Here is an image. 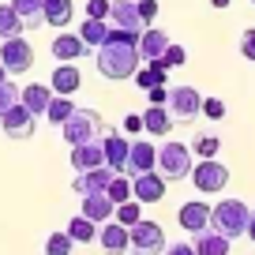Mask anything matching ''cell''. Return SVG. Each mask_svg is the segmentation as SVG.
<instances>
[{
  "mask_svg": "<svg viewBox=\"0 0 255 255\" xmlns=\"http://www.w3.org/2000/svg\"><path fill=\"white\" fill-rule=\"evenodd\" d=\"M94 64H98V72H102V79H109V83L135 79L139 64H143V56H139V38L120 30V26H109V38H105V45H98Z\"/></svg>",
  "mask_w": 255,
  "mask_h": 255,
  "instance_id": "obj_1",
  "label": "cell"
},
{
  "mask_svg": "<svg viewBox=\"0 0 255 255\" xmlns=\"http://www.w3.org/2000/svg\"><path fill=\"white\" fill-rule=\"evenodd\" d=\"M248 222H252V210H248V203H240V199H218V207H210V229H218L229 240L244 237Z\"/></svg>",
  "mask_w": 255,
  "mask_h": 255,
  "instance_id": "obj_2",
  "label": "cell"
},
{
  "mask_svg": "<svg viewBox=\"0 0 255 255\" xmlns=\"http://www.w3.org/2000/svg\"><path fill=\"white\" fill-rule=\"evenodd\" d=\"M191 146L180 143V139H165V143L158 146V173L165 176V180H188L191 176Z\"/></svg>",
  "mask_w": 255,
  "mask_h": 255,
  "instance_id": "obj_3",
  "label": "cell"
},
{
  "mask_svg": "<svg viewBox=\"0 0 255 255\" xmlns=\"http://www.w3.org/2000/svg\"><path fill=\"white\" fill-rule=\"evenodd\" d=\"M64 131V143L68 146H79V143H90V139H98L105 131V120L98 117L94 109H83V105H75V113L60 124Z\"/></svg>",
  "mask_w": 255,
  "mask_h": 255,
  "instance_id": "obj_4",
  "label": "cell"
},
{
  "mask_svg": "<svg viewBox=\"0 0 255 255\" xmlns=\"http://www.w3.org/2000/svg\"><path fill=\"white\" fill-rule=\"evenodd\" d=\"M128 240H131V255H161L165 252V229H161L158 222H146V218H139L131 229H128Z\"/></svg>",
  "mask_w": 255,
  "mask_h": 255,
  "instance_id": "obj_5",
  "label": "cell"
},
{
  "mask_svg": "<svg viewBox=\"0 0 255 255\" xmlns=\"http://www.w3.org/2000/svg\"><path fill=\"white\" fill-rule=\"evenodd\" d=\"M0 64L8 68V75H26L34 68V49L23 34L15 38H0Z\"/></svg>",
  "mask_w": 255,
  "mask_h": 255,
  "instance_id": "obj_6",
  "label": "cell"
},
{
  "mask_svg": "<svg viewBox=\"0 0 255 255\" xmlns=\"http://www.w3.org/2000/svg\"><path fill=\"white\" fill-rule=\"evenodd\" d=\"M191 184H195L203 195H218V191L229 184V169H225L218 158H203V161L191 165Z\"/></svg>",
  "mask_w": 255,
  "mask_h": 255,
  "instance_id": "obj_7",
  "label": "cell"
},
{
  "mask_svg": "<svg viewBox=\"0 0 255 255\" xmlns=\"http://www.w3.org/2000/svg\"><path fill=\"white\" fill-rule=\"evenodd\" d=\"M165 109L173 113V120H184V124H188V120H195L203 113V94L195 87H173Z\"/></svg>",
  "mask_w": 255,
  "mask_h": 255,
  "instance_id": "obj_8",
  "label": "cell"
},
{
  "mask_svg": "<svg viewBox=\"0 0 255 255\" xmlns=\"http://www.w3.org/2000/svg\"><path fill=\"white\" fill-rule=\"evenodd\" d=\"M0 128H4V135L15 139V143H23V139H34V128H38V117H34L30 109H26L23 102L11 105L4 117H0Z\"/></svg>",
  "mask_w": 255,
  "mask_h": 255,
  "instance_id": "obj_9",
  "label": "cell"
},
{
  "mask_svg": "<svg viewBox=\"0 0 255 255\" xmlns=\"http://www.w3.org/2000/svg\"><path fill=\"white\" fill-rule=\"evenodd\" d=\"M109 19H113V26L135 34V38L146 30V19L139 15V4H135V0H109Z\"/></svg>",
  "mask_w": 255,
  "mask_h": 255,
  "instance_id": "obj_10",
  "label": "cell"
},
{
  "mask_svg": "<svg viewBox=\"0 0 255 255\" xmlns=\"http://www.w3.org/2000/svg\"><path fill=\"white\" fill-rule=\"evenodd\" d=\"M150 169H158V146H154L150 139H135V143L128 146L124 173L128 176H139V173H150Z\"/></svg>",
  "mask_w": 255,
  "mask_h": 255,
  "instance_id": "obj_11",
  "label": "cell"
},
{
  "mask_svg": "<svg viewBox=\"0 0 255 255\" xmlns=\"http://www.w3.org/2000/svg\"><path fill=\"white\" fill-rule=\"evenodd\" d=\"M131 199H139V203H161L165 199V176L161 173H139V176H131Z\"/></svg>",
  "mask_w": 255,
  "mask_h": 255,
  "instance_id": "obj_12",
  "label": "cell"
},
{
  "mask_svg": "<svg viewBox=\"0 0 255 255\" xmlns=\"http://www.w3.org/2000/svg\"><path fill=\"white\" fill-rule=\"evenodd\" d=\"M98 244H102L105 255H128L131 252V240H128V225L120 222H102V229H98Z\"/></svg>",
  "mask_w": 255,
  "mask_h": 255,
  "instance_id": "obj_13",
  "label": "cell"
},
{
  "mask_svg": "<svg viewBox=\"0 0 255 255\" xmlns=\"http://www.w3.org/2000/svg\"><path fill=\"white\" fill-rule=\"evenodd\" d=\"M176 222H180V229L184 233H203V229H210V207L207 203H199V199H191V203H184L180 210H176Z\"/></svg>",
  "mask_w": 255,
  "mask_h": 255,
  "instance_id": "obj_14",
  "label": "cell"
},
{
  "mask_svg": "<svg viewBox=\"0 0 255 255\" xmlns=\"http://www.w3.org/2000/svg\"><path fill=\"white\" fill-rule=\"evenodd\" d=\"M113 176H117V169H109V165L87 169V173H79V176L72 180V191H75V195H94V191H105Z\"/></svg>",
  "mask_w": 255,
  "mask_h": 255,
  "instance_id": "obj_15",
  "label": "cell"
},
{
  "mask_svg": "<svg viewBox=\"0 0 255 255\" xmlns=\"http://www.w3.org/2000/svg\"><path fill=\"white\" fill-rule=\"evenodd\" d=\"M128 146H131V143H128L120 131H109V128L102 131V150H105V165H109V169L124 173V165H128Z\"/></svg>",
  "mask_w": 255,
  "mask_h": 255,
  "instance_id": "obj_16",
  "label": "cell"
},
{
  "mask_svg": "<svg viewBox=\"0 0 255 255\" xmlns=\"http://www.w3.org/2000/svg\"><path fill=\"white\" fill-rule=\"evenodd\" d=\"M87 53H94V49H90L87 41L79 38V34H56L53 56H56L60 64H72V60H79V56H87Z\"/></svg>",
  "mask_w": 255,
  "mask_h": 255,
  "instance_id": "obj_17",
  "label": "cell"
},
{
  "mask_svg": "<svg viewBox=\"0 0 255 255\" xmlns=\"http://www.w3.org/2000/svg\"><path fill=\"white\" fill-rule=\"evenodd\" d=\"M98 165H105L102 139H90V143H79V146H72V169L87 173V169H98Z\"/></svg>",
  "mask_w": 255,
  "mask_h": 255,
  "instance_id": "obj_18",
  "label": "cell"
},
{
  "mask_svg": "<svg viewBox=\"0 0 255 255\" xmlns=\"http://www.w3.org/2000/svg\"><path fill=\"white\" fill-rule=\"evenodd\" d=\"M113 210H117V203H113L105 191H94V195H83V210H79V214L90 218L94 225H102V222L113 218Z\"/></svg>",
  "mask_w": 255,
  "mask_h": 255,
  "instance_id": "obj_19",
  "label": "cell"
},
{
  "mask_svg": "<svg viewBox=\"0 0 255 255\" xmlns=\"http://www.w3.org/2000/svg\"><path fill=\"white\" fill-rule=\"evenodd\" d=\"M169 41L173 38H169L161 26H146V30L139 34V56H143V60H158V56L169 49Z\"/></svg>",
  "mask_w": 255,
  "mask_h": 255,
  "instance_id": "obj_20",
  "label": "cell"
},
{
  "mask_svg": "<svg viewBox=\"0 0 255 255\" xmlns=\"http://www.w3.org/2000/svg\"><path fill=\"white\" fill-rule=\"evenodd\" d=\"M19 102L38 117V113H45L49 102H53V87H49V83H26V87L19 90Z\"/></svg>",
  "mask_w": 255,
  "mask_h": 255,
  "instance_id": "obj_21",
  "label": "cell"
},
{
  "mask_svg": "<svg viewBox=\"0 0 255 255\" xmlns=\"http://www.w3.org/2000/svg\"><path fill=\"white\" fill-rule=\"evenodd\" d=\"M173 113L165 109V105H150V109L143 113V131H150V135H158V139H165L169 131H173Z\"/></svg>",
  "mask_w": 255,
  "mask_h": 255,
  "instance_id": "obj_22",
  "label": "cell"
},
{
  "mask_svg": "<svg viewBox=\"0 0 255 255\" xmlns=\"http://www.w3.org/2000/svg\"><path fill=\"white\" fill-rule=\"evenodd\" d=\"M195 255H229V237H222L218 229L195 233Z\"/></svg>",
  "mask_w": 255,
  "mask_h": 255,
  "instance_id": "obj_23",
  "label": "cell"
},
{
  "mask_svg": "<svg viewBox=\"0 0 255 255\" xmlns=\"http://www.w3.org/2000/svg\"><path fill=\"white\" fill-rule=\"evenodd\" d=\"M49 87H53V94H75L83 87V75L75 72L72 64H60L53 72V79H49Z\"/></svg>",
  "mask_w": 255,
  "mask_h": 255,
  "instance_id": "obj_24",
  "label": "cell"
},
{
  "mask_svg": "<svg viewBox=\"0 0 255 255\" xmlns=\"http://www.w3.org/2000/svg\"><path fill=\"white\" fill-rule=\"evenodd\" d=\"M41 19L49 26H68L72 19V0H41Z\"/></svg>",
  "mask_w": 255,
  "mask_h": 255,
  "instance_id": "obj_25",
  "label": "cell"
},
{
  "mask_svg": "<svg viewBox=\"0 0 255 255\" xmlns=\"http://www.w3.org/2000/svg\"><path fill=\"white\" fill-rule=\"evenodd\" d=\"M79 38L87 41L90 49H98V45H105V38H109V23L105 19H83V26H79Z\"/></svg>",
  "mask_w": 255,
  "mask_h": 255,
  "instance_id": "obj_26",
  "label": "cell"
},
{
  "mask_svg": "<svg viewBox=\"0 0 255 255\" xmlns=\"http://www.w3.org/2000/svg\"><path fill=\"white\" fill-rule=\"evenodd\" d=\"M8 4L19 11L26 30H38V23H45V19H41V0H8Z\"/></svg>",
  "mask_w": 255,
  "mask_h": 255,
  "instance_id": "obj_27",
  "label": "cell"
},
{
  "mask_svg": "<svg viewBox=\"0 0 255 255\" xmlns=\"http://www.w3.org/2000/svg\"><path fill=\"white\" fill-rule=\"evenodd\" d=\"M135 83H139L143 90H150V87H165V68H161L158 60H146V64H139Z\"/></svg>",
  "mask_w": 255,
  "mask_h": 255,
  "instance_id": "obj_28",
  "label": "cell"
},
{
  "mask_svg": "<svg viewBox=\"0 0 255 255\" xmlns=\"http://www.w3.org/2000/svg\"><path fill=\"white\" fill-rule=\"evenodd\" d=\"M68 237H72L75 244H90V240H98V225L90 222V218L75 214L72 222H68Z\"/></svg>",
  "mask_w": 255,
  "mask_h": 255,
  "instance_id": "obj_29",
  "label": "cell"
},
{
  "mask_svg": "<svg viewBox=\"0 0 255 255\" xmlns=\"http://www.w3.org/2000/svg\"><path fill=\"white\" fill-rule=\"evenodd\" d=\"M75 113V102H72V94H53V102H49V109H45V117H49V124H64V120Z\"/></svg>",
  "mask_w": 255,
  "mask_h": 255,
  "instance_id": "obj_30",
  "label": "cell"
},
{
  "mask_svg": "<svg viewBox=\"0 0 255 255\" xmlns=\"http://www.w3.org/2000/svg\"><path fill=\"white\" fill-rule=\"evenodd\" d=\"M23 19H19V11L11 8V4H0V38H15V34H23Z\"/></svg>",
  "mask_w": 255,
  "mask_h": 255,
  "instance_id": "obj_31",
  "label": "cell"
},
{
  "mask_svg": "<svg viewBox=\"0 0 255 255\" xmlns=\"http://www.w3.org/2000/svg\"><path fill=\"white\" fill-rule=\"evenodd\" d=\"M113 218H117L120 225H128V229H131V225H135L139 218H143V210H139V199H128V203H117V210H113Z\"/></svg>",
  "mask_w": 255,
  "mask_h": 255,
  "instance_id": "obj_32",
  "label": "cell"
},
{
  "mask_svg": "<svg viewBox=\"0 0 255 255\" xmlns=\"http://www.w3.org/2000/svg\"><path fill=\"white\" fill-rule=\"evenodd\" d=\"M105 195H109L113 203H128L131 199V184H128V173H117L109 180V188H105Z\"/></svg>",
  "mask_w": 255,
  "mask_h": 255,
  "instance_id": "obj_33",
  "label": "cell"
},
{
  "mask_svg": "<svg viewBox=\"0 0 255 255\" xmlns=\"http://www.w3.org/2000/svg\"><path fill=\"white\" fill-rule=\"evenodd\" d=\"M72 248H75V240L68 233H49V240H45V255H72Z\"/></svg>",
  "mask_w": 255,
  "mask_h": 255,
  "instance_id": "obj_34",
  "label": "cell"
},
{
  "mask_svg": "<svg viewBox=\"0 0 255 255\" xmlns=\"http://www.w3.org/2000/svg\"><path fill=\"white\" fill-rule=\"evenodd\" d=\"M158 64L165 68V72H169V68H180V64H188V49H184V45H173V41H169V49L158 56Z\"/></svg>",
  "mask_w": 255,
  "mask_h": 255,
  "instance_id": "obj_35",
  "label": "cell"
},
{
  "mask_svg": "<svg viewBox=\"0 0 255 255\" xmlns=\"http://www.w3.org/2000/svg\"><path fill=\"white\" fill-rule=\"evenodd\" d=\"M218 150H222L218 135H195V143H191V154H199V158H214Z\"/></svg>",
  "mask_w": 255,
  "mask_h": 255,
  "instance_id": "obj_36",
  "label": "cell"
},
{
  "mask_svg": "<svg viewBox=\"0 0 255 255\" xmlns=\"http://www.w3.org/2000/svg\"><path fill=\"white\" fill-rule=\"evenodd\" d=\"M19 90H23V87H15L11 79H4V83H0V117H4V113H8L11 105H19Z\"/></svg>",
  "mask_w": 255,
  "mask_h": 255,
  "instance_id": "obj_37",
  "label": "cell"
},
{
  "mask_svg": "<svg viewBox=\"0 0 255 255\" xmlns=\"http://www.w3.org/2000/svg\"><path fill=\"white\" fill-rule=\"evenodd\" d=\"M203 117L222 120L225 117V102H222V98H203Z\"/></svg>",
  "mask_w": 255,
  "mask_h": 255,
  "instance_id": "obj_38",
  "label": "cell"
},
{
  "mask_svg": "<svg viewBox=\"0 0 255 255\" xmlns=\"http://www.w3.org/2000/svg\"><path fill=\"white\" fill-rule=\"evenodd\" d=\"M240 56H244V60H255V26H248V30L240 34Z\"/></svg>",
  "mask_w": 255,
  "mask_h": 255,
  "instance_id": "obj_39",
  "label": "cell"
},
{
  "mask_svg": "<svg viewBox=\"0 0 255 255\" xmlns=\"http://www.w3.org/2000/svg\"><path fill=\"white\" fill-rule=\"evenodd\" d=\"M135 4H139V15L146 19V26H150L154 19H158V11H161V8H158V0H135Z\"/></svg>",
  "mask_w": 255,
  "mask_h": 255,
  "instance_id": "obj_40",
  "label": "cell"
},
{
  "mask_svg": "<svg viewBox=\"0 0 255 255\" xmlns=\"http://www.w3.org/2000/svg\"><path fill=\"white\" fill-rule=\"evenodd\" d=\"M87 15L90 19H109V0H87Z\"/></svg>",
  "mask_w": 255,
  "mask_h": 255,
  "instance_id": "obj_41",
  "label": "cell"
},
{
  "mask_svg": "<svg viewBox=\"0 0 255 255\" xmlns=\"http://www.w3.org/2000/svg\"><path fill=\"white\" fill-rule=\"evenodd\" d=\"M124 131H128V135H135V131H143V117H135V113H128V117H124Z\"/></svg>",
  "mask_w": 255,
  "mask_h": 255,
  "instance_id": "obj_42",
  "label": "cell"
},
{
  "mask_svg": "<svg viewBox=\"0 0 255 255\" xmlns=\"http://www.w3.org/2000/svg\"><path fill=\"white\" fill-rule=\"evenodd\" d=\"M146 94H150V105H165V102H169V90H165V87H150Z\"/></svg>",
  "mask_w": 255,
  "mask_h": 255,
  "instance_id": "obj_43",
  "label": "cell"
},
{
  "mask_svg": "<svg viewBox=\"0 0 255 255\" xmlns=\"http://www.w3.org/2000/svg\"><path fill=\"white\" fill-rule=\"evenodd\" d=\"M165 255H195V244H165Z\"/></svg>",
  "mask_w": 255,
  "mask_h": 255,
  "instance_id": "obj_44",
  "label": "cell"
},
{
  "mask_svg": "<svg viewBox=\"0 0 255 255\" xmlns=\"http://www.w3.org/2000/svg\"><path fill=\"white\" fill-rule=\"evenodd\" d=\"M233 0H210V8H229Z\"/></svg>",
  "mask_w": 255,
  "mask_h": 255,
  "instance_id": "obj_45",
  "label": "cell"
},
{
  "mask_svg": "<svg viewBox=\"0 0 255 255\" xmlns=\"http://www.w3.org/2000/svg\"><path fill=\"white\" fill-rule=\"evenodd\" d=\"M248 237L255 240V210H252V222H248Z\"/></svg>",
  "mask_w": 255,
  "mask_h": 255,
  "instance_id": "obj_46",
  "label": "cell"
},
{
  "mask_svg": "<svg viewBox=\"0 0 255 255\" xmlns=\"http://www.w3.org/2000/svg\"><path fill=\"white\" fill-rule=\"evenodd\" d=\"M4 79H8V68H4V64H0V83H4Z\"/></svg>",
  "mask_w": 255,
  "mask_h": 255,
  "instance_id": "obj_47",
  "label": "cell"
},
{
  "mask_svg": "<svg viewBox=\"0 0 255 255\" xmlns=\"http://www.w3.org/2000/svg\"><path fill=\"white\" fill-rule=\"evenodd\" d=\"M252 4H255V0H252Z\"/></svg>",
  "mask_w": 255,
  "mask_h": 255,
  "instance_id": "obj_48",
  "label": "cell"
}]
</instances>
